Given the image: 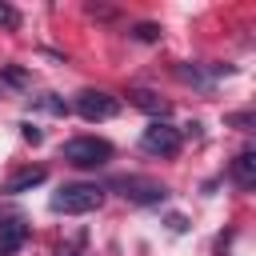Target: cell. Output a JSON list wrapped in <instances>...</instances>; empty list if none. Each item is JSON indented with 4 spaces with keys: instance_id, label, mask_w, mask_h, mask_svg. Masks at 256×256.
Instances as JSON below:
<instances>
[{
    "instance_id": "obj_3",
    "label": "cell",
    "mask_w": 256,
    "mask_h": 256,
    "mask_svg": "<svg viewBox=\"0 0 256 256\" xmlns=\"http://www.w3.org/2000/svg\"><path fill=\"white\" fill-rule=\"evenodd\" d=\"M108 188H116V192H120L124 200H132V204H164V200H168V188H164L160 180H148V176H136V172L112 176Z\"/></svg>"
},
{
    "instance_id": "obj_16",
    "label": "cell",
    "mask_w": 256,
    "mask_h": 256,
    "mask_svg": "<svg viewBox=\"0 0 256 256\" xmlns=\"http://www.w3.org/2000/svg\"><path fill=\"white\" fill-rule=\"evenodd\" d=\"M168 228H172V232H184L188 224H184V216H168Z\"/></svg>"
},
{
    "instance_id": "obj_8",
    "label": "cell",
    "mask_w": 256,
    "mask_h": 256,
    "mask_svg": "<svg viewBox=\"0 0 256 256\" xmlns=\"http://www.w3.org/2000/svg\"><path fill=\"white\" fill-rule=\"evenodd\" d=\"M232 184L240 192H252L256 188V152H240L232 160Z\"/></svg>"
},
{
    "instance_id": "obj_7",
    "label": "cell",
    "mask_w": 256,
    "mask_h": 256,
    "mask_svg": "<svg viewBox=\"0 0 256 256\" xmlns=\"http://www.w3.org/2000/svg\"><path fill=\"white\" fill-rule=\"evenodd\" d=\"M44 180H48V172H44V168H20L16 176H8V180H4V188H0V192H4V196H20V192L40 188Z\"/></svg>"
},
{
    "instance_id": "obj_5",
    "label": "cell",
    "mask_w": 256,
    "mask_h": 256,
    "mask_svg": "<svg viewBox=\"0 0 256 256\" xmlns=\"http://www.w3.org/2000/svg\"><path fill=\"white\" fill-rule=\"evenodd\" d=\"M76 116L80 120H88V124H100V120H112L116 112H120V100L112 96V92H100V88H88V92H80L76 96Z\"/></svg>"
},
{
    "instance_id": "obj_9",
    "label": "cell",
    "mask_w": 256,
    "mask_h": 256,
    "mask_svg": "<svg viewBox=\"0 0 256 256\" xmlns=\"http://www.w3.org/2000/svg\"><path fill=\"white\" fill-rule=\"evenodd\" d=\"M128 100L140 108V112H148V116H156V120H164L172 108H168V100H160L156 92H148V88H136V92H128Z\"/></svg>"
},
{
    "instance_id": "obj_14",
    "label": "cell",
    "mask_w": 256,
    "mask_h": 256,
    "mask_svg": "<svg viewBox=\"0 0 256 256\" xmlns=\"http://www.w3.org/2000/svg\"><path fill=\"white\" fill-rule=\"evenodd\" d=\"M20 136H24V140H32V144H40V140H44V132H40L36 124H20Z\"/></svg>"
},
{
    "instance_id": "obj_4",
    "label": "cell",
    "mask_w": 256,
    "mask_h": 256,
    "mask_svg": "<svg viewBox=\"0 0 256 256\" xmlns=\"http://www.w3.org/2000/svg\"><path fill=\"white\" fill-rule=\"evenodd\" d=\"M180 144H184V136H180V128H172L168 120H152V124L140 132V148H144L148 156H160V160H172V156L180 152Z\"/></svg>"
},
{
    "instance_id": "obj_11",
    "label": "cell",
    "mask_w": 256,
    "mask_h": 256,
    "mask_svg": "<svg viewBox=\"0 0 256 256\" xmlns=\"http://www.w3.org/2000/svg\"><path fill=\"white\" fill-rule=\"evenodd\" d=\"M0 28H20V12L4 0H0Z\"/></svg>"
},
{
    "instance_id": "obj_2",
    "label": "cell",
    "mask_w": 256,
    "mask_h": 256,
    "mask_svg": "<svg viewBox=\"0 0 256 256\" xmlns=\"http://www.w3.org/2000/svg\"><path fill=\"white\" fill-rule=\"evenodd\" d=\"M60 156L72 168H104L112 160V144L100 140V136H72V140H64Z\"/></svg>"
},
{
    "instance_id": "obj_1",
    "label": "cell",
    "mask_w": 256,
    "mask_h": 256,
    "mask_svg": "<svg viewBox=\"0 0 256 256\" xmlns=\"http://www.w3.org/2000/svg\"><path fill=\"white\" fill-rule=\"evenodd\" d=\"M100 204H104V188H100V184H84V180L56 188L52 200H48V208H52L56 216H88V212H96Z\"/></svg>"
},
{
    "instance_id": "obj_15",
    "label": "cell",
    "mask_w": 256,
    "mask_h": 256,
    "mask_svg": "<svg viewBox=\"0 0 256 256\" xmlns=\"http://www.w3.org/2000/svg\"><path fill=\"white\" fill-rule=\"evenodd\" d=\"M4 80H8V84H24V80H28V76H24V72H20V68H8V72H4Z\"/></svg>"
},
{
    "instance_id": "obj_13",
    "label": "cell",
    "mask_w": 256,
    "mask_h": 256,
    "mask_svg": "<svg viewBox=\"0 0 256 256\" xmlns=\"http://www.w3.org/2000/svg\"><path fill=\"white\" fill-rule=\"evenodd\" d=\"M228 124H232V128H240V132H248V128H252V112H232V116H228Z\"/></svg>"
},
{
    "instance_id": "obj_10",
    "label": "cell",
    "mask_w": 256,
    "mask_h": 256,
    "mask_svg": "<svg viewBox=\"0 0 256 256\" xmlns=\"http://www.w3.org/2000/svg\"><path fill=\"white\" fill-rule=\"evenodd\" d=\"M32 104H36V108H44V112H56V116H64V112H68V104H64V100H56V96H36Z\"/></svg>"
},
{
    "instance_id": "obj_12",
    "label": "cell",
    "mask_w": 256,
    "mask_h": 256,
    "mask_svg": "<svg viewBox=\"0 0 256 256\" xmlns=\"http://www.w3.org/2000/svg\"><path fill=\"white\" fill-rule=\"evenodd\" d=\"M132 36H136V40H148V44H152V40H160V28H156V24H136V32H132Z\"/></svg>"
},
{
    "instance_id": "obj_6",
    "label": "cell",
    "mask_w": 256,
    "mask_h": 256,
    "mask_svg": "<svg viewBox=\"0 0 256 256\" xmlns=\"http://www.w3.org/2000/svg\"><path fill=\"white\" fill-rule=\"evenodd\" d=\"M28 236H32V228H28V220L20 212H4L0 216V256H16L28 244Z\"/></svg>"
}]
</instances>
